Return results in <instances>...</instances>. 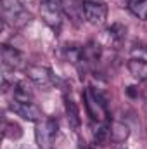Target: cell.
Here are the masks:
<instances>
[{
    "mask_svg": "<svg viewBox=\"0 0 147 149\" xmlns=\"http://www.w3.org/2000/svg\"><path fill=\"white\" fill-rule=\"evenodd\" d=\"M92 134H94V142H95L97 146H104V144H107V142L111 141L109 123H107V121H102V123H97V121H95Z\"/></svg>",
    "mask_w": 147,
    "mask_h": 149,
    "instance_id": "obj_10",
    "label": "cell"
},
{
    "mask_svg": "<svg viewBox=\"0 0 147 149\" xmlns=\"http://www.w3.org/2000/svg\"><path fill=\"white\" fill-rule=\"evenodd\" d=\"M126 66H128L130 74H132L135 80H139V81H146V80H147V63H146V61L130 59Z\"/></svg>",
    "mask_w": 147,
    "mask_h": 149,
    "instance_id": "obj_14",
    "label": "cell"
},
{
    "mask_svg": "<svg viewBox=\"0 0 147 149\" xmlns=\"http://www.w3.org/2000/svg\"><path fill=\"white\" fill-rule=\"evenodd\" d=\"M12 92H14V99L16 101H21V102H33V94L31 90L23 83H12Z\"/></svg>",
    "mask_w": 147,
    "mask_h": 149,
    "instance_id": "obj_15",
    "label": "cell"
},
{
    "mask_svg": "<svg viewBox=\"0 0 147 149\" xmlns=\"http://www.w3.org/2000/svg\"><path fill=\"white\" fill-rule=\"evenodd\" d=\"M106 33L109 35L111 40H114V42L119 43L121 40H125V37H126V26L121 24V23H112L109 28H107Z\"/></svg>",
    "mask_w": 147,
    "mask_h": 149,
    "instance_id": "obj_17",
    "label": "cell"
},
{
    "mask_svg": "<svg viewBox=\"0 0 147 149\" xmlns=\"http://www.w3.org/2000/svg\"><path fill=\"white\" fill-rule=\"evenodd\" d=\"M2 61L3 66L9 70H21V68H28L26 66V57L23 52H19L17 49L3 43L2 45Z\"/></svg>",
    "mask_w": 147,
    "mask_h": 149,
    "instance_id": "obj_7",
    "label": "cell"
},
{
    "mask_svg": "<svg viewBox=\"0 0 147 149\" xmlns=\"http://www.w3.org/2000/svg\"><path fill=\"white\" fill-rule=\"evenodd\" d=\"M26 76L42 88H49L55 83V76L50 68L47 66H28L26 68Z\"/></svg>",
    "mask_w": 147,
    "mask_h": 149,
    "instance_id": "obj_5",
    "label": "cell"
},
{
    "mask_svg": "<svg viewBox=\"0 0 147 149\" xmlns=\"http://www.w3.org/2000/svg\"><path fill=\"white\" fill-rule=\"evenodd\" d=\"M40 16L49 28H52L55 33H59V30L62 26V7H61V3H40Z\"/></svg>",
    "mask_w": 147,
    "mask_h": 149,
    "instance_id": "obj_4",
    "label": "cell"
},
{
    "mask_svg": "<svg viewBox=\"0 0 147 149\" xmlns=\"http://www.w3.org/2000/svg\"><path fill=\"white\" fill-rule=\"evenodd\" d=\"M10 111H14L17 116L28 120V121H42L43 120V111L38 108L35 102H21V101H12L10 102Z\"/></svg>",
    "mask_w": 147,
    "mask_h": 149,
    "instance_id": "obj_6",
    "label": "cell"
},
{
    "mask_svg": "<svg viewBox=\"0 0 147 149\" xmlns=\"http://www.w3.org/2000/svg\"><path fill=\"white\" fill-rule=\"evenodd\" d=\"M64 108H66V114H68L69 125L73 127L74 130H78L80 123H81V118H80V109H78L76 102L73 99H69V97H64Z\"/></svg>",
    "mask_w": 147,
    "mask_h": 149,
    "instance_id": "obj_12",
    "label": "cell"
},
{
    "mask_svg": "<svg viewBox=\"0 0 147 149\" xmlns=\"http://www.w3.org/2000/svg\"><path fill=\"white\" fill-rule=\"evenodd\" d=\"M83 17L94 26L104 24L107 19V7L101 0H83Z\"/></svg>",
    "mask_w": 147,
    "mask_h": 149,
    "instance_id": "obj_2",
    "label": "cell"
},
{
    "mask_svg": "<svg viewBox=\"0 0 147 149\" xmlns=\"http://www.w3.org/2000/svg\"><path fill=\"white\" fill-rule=\"evenodd\" d=\"M133 88H135V87H128V88H126V92H128V95H132V97H133V95L137 94V92H135Z\"/></svg>",
    "mask_w": 147,
    "mask_h": 149,
    "instance_id": "obj_22",
    "label": "cell"
},
{
    "mask_svg": "<svg viewBox=\"0 0 147 149\" xmlns=\"http://www.w3.org/2000/svg\"><path fill=\"white\" fill-rule=\"evenodd\" d=\"M64 56H66V59L69 61V63H73V64H78L80 61H81V47H74V45H68V49L64 50Z\"/></svg>",
    "mask_w": 147,
    "mask_h": 149,
    "instance_id": "obj_19",
    "label": "cell"
},
{
    "mask_svg": "<svg viewBox=\"0 0 147 149\" xmlns=\"http://www.w3.org/2000/svg\"><path fill=\"white\" fill-rule=\"evenodd\" d=\"M26 10L21 3V0H2V14H3V23L12 24L16 21V17Z\"/></svg>",
    "mask_w": 147,
    "mask_h": 149,
    "instance_id": "obj_9",
    "label": "cell"
},
{
    "mask_svg": "<svg viewBox=\"0 0 147 149\" xmlns=\"http://www.w3.org/2000/svg\"><path fill=\"white\" fill-rule=\"evenodd\" d=\"M132 59H139V61H146L147 63V47L144 45H135L130 52Z\"/></svg>",
    "mask_w": 147,
    "mask_h": 149,
    "instance_id": "obj_20",
    "label": "cell"
},
{
    "mask_svg": "<svg viewBox=\"0 0 147 149\" xmlns=\"http://www.w3.org/2000/svg\"><path fill=\"white\" fill-rule=\"evenodd\" d=\"M40 3H61V0H40Z\"/></svg>",
    "mask_w": 147,
    "mask_h": 149,
    "instance_id": "obj_21",
    "label": "cell"
},
{
    "mask_svg": "<svg viewBox=\"0 0 147 149\" xmlns=\"http://www.w3.org/2000/svg\"><path fill=\"white\" fill-rule=\"evenodd\" d=\"M21 135H23V130H21V127H19L17 123H14V121H5V125H3V137L16 141V139H19Z\"/></svg>",
    "mask_w": 147,
    "mask_h": 149,
    "instance_id": "obj_18",
    "label": "cell"
},
{
    "mask_svg": "<svg viewBox=\"0 0 147 149\" xmlns=\"http://www.w3.org/2000/svg\"><path fill=\"white\" fill-rule=\"evenodd\" d=\"M57 135V121L54 118H49V120H42L37 123V128H35V139H37V144L40 149H49L52 141L55 139Z\"/></svg>",
    "mask_w": 147,
    "mask_h": 149,
    "instance_id": "obj_3",
    "label": "cell"
},
{
    "mask_svg": "<svg viewBox=\"0 0 147 149\" xmlns=\"http://www.w3.org/2000/svg\"><path fill=\"white\" fill-rule=\"evenodd\" d=\"M61 7H62V12L74 24H80L83 21V2L81 0H61Z\"/></svg>",
    "mask_w": 147,
    "mask_h": 149,
    "instance_id": "obj_8",
    "label": "cell"
},
{
    "mask_svg": "<svg viewBox=\"0 0 147 149\" xmlns=\"http://www.w3.org/2000/svg\"><path fill=\"white\" fill-rule=\"evenodd\" d=\"M101 45L97 42H88L81 47V61L83 63H97L101 59Z\"/></svg>",
    "mask_w": 147,
    "mask_h": 149,
    "instance_id": "obj_11",
    "label": "cell"
},
{
    "mask_svg": "<svg viewBox=\"0 0 147 149\" xmlns=\"http://www.w3.org/2000/svg\"><path fill=\"white\" fill-rule=\"evenodd\" d=\"M83 102H85V108L88 116L92 118V121H97V123H102V121H109V111H107V106L104 102V99L94 90V88H85L83 92Z\"/></svg>",
    "mask_w": 147,
    "mask_h": 149,
    "instance_id": "obj_1",
    "label": "cell"
},
{
    "mask_svg": "<svg viewBox=\"0 0 147 149\" xmlns=\"http://www.w3.org/2000/svg\"><path fill=\"white\" fill-rule=\"evenodd\" d=\"M128 10L139 17L140 21H147V0H132L128 2Z\"/></svg>",
    "mask_w": 147,
    "mask_h": 149,
    "instance_id": "obj_16",
    "label": "cell"
},
{
    "mask_svg": "<svg viewBox=\"0 0 147 149\" xmlns=\"http://www.w3.org/2000/svg\"><path fill=\"white\" fill-rule=\"evenodd\" d=\"M109 128H111V141L112 142H125L130 135V128L123 123V121H112L109 123Z\"/></svg>",
    "mask_w": 147,
    "mask_h": 149,
    "instance_id": "obj_13",
    "label": "cell"
}]
</instances>
